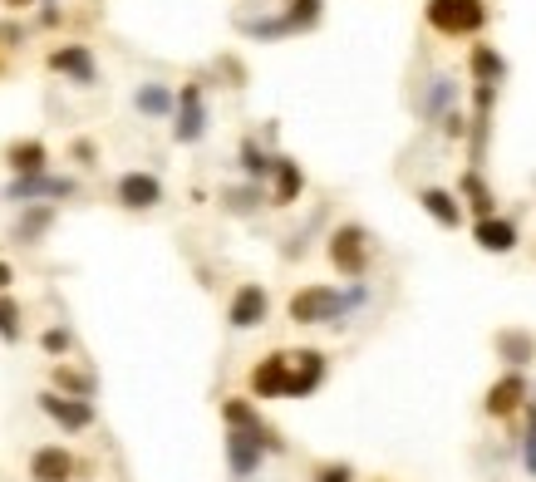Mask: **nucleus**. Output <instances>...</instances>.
Instances as JSON below:
<instances>
[{
	"label": "nucleus",
	"mask_w": 536,
	"mask_h": 482,
	"mask_svg": "<svg viewBox=\"0 0 536 482\" xmlns=\"http://www.w3.org/2000/svg\"><path fill=\"white\" fill-rule=\"evenodd\" d=\"M10 286H15V266H10V261H5V256H0V296H5V291H10Z\"/></svg>",
	"instance_id": "nucleus-36"
},
{
	"label": "nucleus",
	"mask_w": 536,
	"mask_h": 482,
	"mask_svg": "<svg viewBox=\"0 0 536 482\" xmlns=\"http://www.w3.org/2000/svg\"><path fill=\"white\" fill-rule=\"evenodd\" d=\"M79 478V458L64 443H45L30 453V482H74Z\"/></svg>",
	"instance_id": "nucleus-13"
},
{
	"label": "nucleus",
	"mask_w": 536,
	"mask_h": 482,
	"mask_svg": "<svg viewBox=\"0 0 536 482\" xmlns=\"http://www.w3.org/2000/svg\"><path fill=\"white\" fill-rule=\"evenodd\" d=\"M5 168L15 178H30V173H50V148L40 138H15L5 143Z\"/></svg>",
	"instance_id": "nucleus-14"
},
{
	"label": "nucleus",
	"mask_w": 536,
	"mask_h": 482,
	"mask_svg": "<svg viewBox=\"0 0 536 482\" xmlns=\"http://www.w3.org/2000/svg\"><path fill=\"white\" fill-rule=\"evenodd\" d=\"M320 15H325V0H291L286 5V30L296 35V30H310V25H320Z\"/></svg>",
	"instance_id": "nucleus-28"
},
{
	"label": "nucleus",
	"mask_w": 536,
	"mask_h": 482,
	"mask_svg": "<svg viewBox=\"0 0 536 482\" xmlns=\"http://www.w3.org/2000/svg\"><path fill=\"white\" fill-rule=\"evenodd\" d=\"M114 197H119L123 212H153V207L163 202V178L133 168V173H123V178L114 182Z\"/></svg>",
	"instance_id": "nucleus-8"
},
{
	"label": "nucleus",
	"mask_w": 536,
	"mask_h": 482,
	"mask_svg": "<svg viewBox=\"0 0 536 482\" xmlns=\"http://www.w3.org/2000/svg\"><path fill=\"white\" fill-rule=\"evenodd\" d=\"M369 232L359 227V222H345V227H335L330 241H325V256H330V266L345 276V281H364L369 276Z\"/></svg>",
	"instance_id": "nucleus-2"
},
{
	"label": "nucleus",
	"mask_w": 536,
	"mask_h": 482,
	"mask_svg": "<svg viewBox=\"0 0 536 482\" xmlns=\"http://www.w3.org/2000/svg\"><path fill=\"white\" fill-rule=\"evenodd\" d=\"M222 423H227V428H261V409H256V404H251V399H222Z\"/></svg>",
	"instance_id": "nucleus-27"
},
{
	"label": "nucleus",
	"mask_w": 536,
	"mask_h": 482,
	"mask_svg": "<svg viewBox=\"0 0 536 482\" xmlns=\"http://www.w3.org/2000/svg\"><path fill=\"white\" fill-rule=\"evenodd\" d=\"M286 374H291V350H271L251 364V394L256 399H286Z\"/></svg>",
	"instance_id": "nucleus-11"
},
{
	"label": "nucleus",
	"mask_w": 536,
	"mask_h": 482,
	"mask_svg": "<svg viewBox=\"0 0 536 482\" xmlns=\"http://www.w3.org/2000/svg\"><path fill=\"white\" fill-rule=\"evenodd\" d=\"M532 399V389H527V374L522 369H507L492 389H487V399H482V409L492 414V419H512L522 404Z\"/></svg>",
	"instance_id": "nucleus-12"
},
{
	"label": "nucleus",
	"mask_w": 536,
	"mask_h": 482,
	"mask_svg": "<svg viewBox=\"0 0 536 482\" xmlns=\"http://www.w3.org/2000/svg\"><path fill=\"white\" fill-rule=\"evenodd\" d=\"M0 5H5V10H30L35 0H0Z\"/></svg>",
	"instance_id": "nucleus-37"
},
{
	"label": "nucleus",
	"mask_w": 536,
	"mask_h": 482,
	"mask_svg": "<svg viewBox=\"0 0 536 482\" xmlns=\"http://www.w3.org/2000/svg\"><path fill=\"white\" fill-rule=\"evenodd\" d=\"M522 409H527V433H522V468H527V473L536 478V404L527 399Z\"/></svg>",
	"instance_id": "nucleus-31"
},
{
	"label": "nucleus",
	"mask_w": 536,
	"mask_h": 482,
	"mask_svg": "<svg viewBox=\"0 0 536 482\" xmlns=\"http://www.w3.org/2000/svg\"><path fill=\"white\" fill-rule=\"evenodd\" d=\"M50 69L69 74L74 84H99V64L89 55V45H60V50H50Z\"/></svg>",
	"instance_id": "nucleus-16"
},
{
	"label": "nucleus",
	"mask_w": 536,
	"mask_h": 482,
	"mask_svg": "<svg viewBox=\"0 0 536 482\" xmlns=\"http://www.w3.org/2000/svg\"><path fill=\"white\" fill-rule=\"evenodd\" d=\"M69 158H74L79 168H94V163H99V143H94V138H74V143H69Z\"/></svg>",
	"instance_id": "nucleus-33"
},
{
	"label": "nucleus",
	"mask_w": 536,
	"mask_h": 482,
	"mask_svg": "<svg viewBox=\"0 0 536 482\" xmlns=\"http://www.w3.org/2000/svg\"><path fill=\"white\" fill-rule=\"evenodd\" d=\"M222 202H227V212H232V217H251V212L261 207V187H256V182L232 187V192H222Z\"/></svg>",
	"instance_id": "nucleus-29"
},
{
	"label": "nucleus",
	"mask_w": 536,
	"mask_h": 482,
	"mask_svg": "<svg viewBox=\"0 0 536 482\" xmlns=\"http://www.w3.org/2000/svg\"><path fill=\"white\" fill-rule=\"evenodd\" d=\"M330 374V360L320 350H291V374H286V399H310Z\"/></svg>",
	"instance_id": "nucleus-9"
},
{
	"label": "nucleus",
	"mask_w": 536,
	"mask_h": 482,
	"mask_svg": "<svg viewBox=\"0 0 536 482\" xmlns=\"http://www.w3.org/2000/svg\"><path fill=\"white\" fill-rule=\"evenodd\" d=\"M40 350H45V355H55V360H64V355L74 350V335H69V325H50V330L40 335Z\"/></svg>",
	"instance_id": "nucleus-30"
},
{
	"label": "nucleus",
	"mask_w": 536,
	"mask_h": 482,
	"mask_svg": "<svg viewBox=\"0 0 536 482\" xmlns=\"http://www.w3.org/2000/svg\"><path fill=\"white\" fill-rule=\"evenodd\" d=\"M50 389H55V394H69V399H89V404H94L99 379H94L89 369H79V364L55 360V369H50Z\"/></svg>",
	"instance_id": "nucleus-19"
},
{
	"label": "nucleus",
	"mask_w": 536,
	"mask_h": 482,
	"mask_svg": "<svg viewBox=\"0 0 536 482\" xmlns=\"http://www.w3.org/2000/svg\"><path fill=\"white\" fill-rule=\"evenodd\" d=\"M173 104H178V94L168 84H138V94H133V109L143 119H173Z\"/></svg>",
	"instance_id": "nucleus-23"
},
{
	"label": "nucleus",
	"mask_w": 536,
	"mask_h": 482,
	"mask_svg": "<svg viewBox=\"0 0 536 482\" xmlns=\"http://www.w3.org/2000/svg\"><path fill=\"white\" fill-rule=\"evenodd\" d=\"M55 217H60L55 202H25L20 217H15V241H20V246H40L45 232L55 227Z\"/></svg>",
	"instance_id": "nucleus-15"
},
{
	"label": "nucleus",
	"mask_w": 536,
	"mask_h": 482,
	"mask_svg": "<svg viewBox=\"0 0 536 482\" xmlns=\"http://www.w3.org/2000/svg\"><path fill=\"white\" fill-rule=\"evenodd\" d=\"M207 133V104H202V84H182L178 104H173V138L178 143H202Z\"/></svg>",
	"instance_id": "nucleus-7"
},
{
	"label": "nucleus",
	"mask_w": 536,
	"mask_h": 482,
	"mask_svg": "<svg viewBox=\"0 0 536 482\" xmlns=\"http://www.w3.org/2000/svg\"><path fill=\"white\" fill-rule=\"evenodd\" d=\"M443 133H448V138H463V133H468V119H463L458 109H453V114H443Z\"/></svg>",
	"instance_id": "nucleus-35"
},
{
	"label": "nucleus",
	"mask_w": 536,
	"mask_h": 482,
	"mask_svg": "<svg viewBox=\"0 0 536 482\" xmlns=\"http://www.w3.org/2000/svg\"><path fill=\"white\" fill-rule=\"evenodd\" d=\"M237 163H241V173L251 182H261V178H271V153L256 143V138H246L241 143V153H237Z\"/></svg>",
	"instance_id": "nucleus-25"
},
{
	"label": "nucleus",
	"mask_w": 536,
	"mask_h": 482,
	"mask_svg": "<svg viewBox=\"0 0 536 482\" xmlns=\"http://www.w3.org/2000/svg\"><path fill=\"white\" fill-rule=\"evenodd\" d=\"M266 428V423H261ZM261 428H227V468H232V478L246 482L261 473V463H266V448H261Z\"/></svg>",
	"instance_id": "nucleus-5"
},
{
	"label": "nucleus",
	"mask_w": 536,
	"mask_h": 482,
	"mask_svg": "<svg viewBox=\"0 0 536 482\" xmlns=\"http://www.w3.org/2000/svg\"><path fill=\"white\" fill-rule=\"evenodd\" d=\"M271 207H296L300 202V192H305V173H300V163L296 158H271Z\"/></svg>",
	"instance_id": "nucleus-17"
},
{
	"label": "nucleus",
	"mask_w": 536,
	"mask_h": 482,
	"mask_svg": "<svg viewBox=\"0 0 536 482\" xmlns=\"http://www.w3.org/2000/svg\"><path fill=\"white\" fill-rule=\"evenodd\" d=\"M310 482H355V468H350V463H320V468L310 473Z\"/></svg>",
	"instance_id": "nucleus-32"
},
{
	"label": "nucleus",
	"mask_w": 536,
	"mask_h": 482,
	"mask_svg": "<svg viewBox=\"0 0 536 482\" xmlns=\"http://www.w3.org/2000/svg\"><path fill=\"white\" fill-rule=\"evenodd\" d=\"M74 192H79V182L55 178V173H30V178L5 182V202H15V207H25V202H64Z\"/></svg>",
	"instance_id": "nucleus-4"
},
{
	"label": "nucleus",
	"mask_w": 536,
	"mask_h": 482,
	"mask_svg": "<svg viewBox=\"0 0 536 482\" xmlns=\"http://www.w3.org/2000/svg\"><path fill=\"white\" fill-rule=\"evenodd\" d=\"M458 202H468V207H473L477 222H482V217H497V197H492V187L482 182V173H477V168H468V173H463V182H458Z\"/></svg>",
	"instance_id": "nucleus-22"
},
{
	"label": "nucleus",
	"mask_w": 536,
	"mask_h": 482,
	"mask_svg": "<svg viewBox=\"0 0 536 482\" xmlns=\"http://www.w3.org/2000/svg\"><path fill=\"white\" fill-rule=\"evenodd\" d=\"M20 335H25V310L5 291V296H0V340H5V345H20Z\"/></svg>",
	"instance_id": "nucleus-26"
},
{
	"label": "nucleus",
	"mask_w": 536,
	"mask_h": 482,
	"mask_svg": "<svg viewBox=\"0 0 536 482\" xmlns=\"http://www.w3.org/2000/svg\"><path fill=\"white\" fill-rule=\"evenodd\" d=\"M418 207L438 222V227H463V207H458V192H448V187H423L418 192Z\"/></svg>",
	"instance_id": "nucleus-21"
},
{
	"label": "nucleus",
	"mask_w": 536,
	"mask_h": 482,
	"mask_svg": "<svg viewBox=\"0 0 536 482\" xmlns=\"http://www.w3.org/2000/svg\"><path fill=\"white\" fill-rule=\"evenodd\" d=\"M266 315H271V291L261 281H241L232 291V305H227V325L232 330H256V325H266Z\"/></svg>",
	"instance_id": "nucleus-6"
},
{
	"label": "nucleus",
	"mask_w": 536,
	"mask_h": 482,
	"mask_svg": "<svg viewBox=\"0 0 536 482\" xmlns=\"http://www.w3.org/2000/svg\"><path fill=\"white\" fill-rule=\"evenodd\" d=\"M423 15H428V25L438 35H477L487 25V5L482 0H428Z\"/></svg>",
	"instance_id": "nucleus-3"
},
{
	"label": "nucleus",
	"mask_w": 536,
	"mask_h": 482,
	"mask_svg": "<svg viewBox=\"0 0 536 482\" xmlns=\"http://www.w3.org/2000/svg\"><path fill=\"white\" fill-rule=\"evenodd\" d=\"M448 104V79H433V94H428V114H438Z\"/></svg>",
	"instance_id": "nucleus-34"
},
{
	"label": "nucleus",
	"mask_w": 536,
	"mask_h": 482,
	"mask_svg": "<svg viewBox=\"0 0 536 482\" xmlns=\"http://www.w3.org/2000/svg\"><path fill=\"white\" fill-rule=\"evenodd\" d=\"M468 69H473L477 84H497L507 64H502V55H497L492 45H473V60H468Z\"/></svg>",
	"instance_id": "nucleus-24"
},
{
	"label": "nucleus",
	"mask_w": 536,
	"mask_h": 482,
	"mask_svg": "<svg viewBox=\"0 0 536 482\" xmlns=\"http://www.w3.org/2000/svg\"><path fill=\"white\" fill-rule=\"evenodd\" d=\"M492 350H497L502 360L512 364V369H527V364L536 360V340H532V330H517V325L497 330V335H492Z\"/></svg>",
	"instance_id": "nucleus-20"
},
{
	"label": "nucleus",
	"mask_w": 536,
	"mask_h": 482,
	"mask_svg": "<svg viewBox=\"0 0 536 482\" xmlns=\"http://www.w3.org/2000/svg\"><path fill=\"white\" fill-rule=\"evenodd\" d=\"M355 301H359V286L345 296L340 286L315 281V286H300L296 296L286 301V315H291L296 325H340V320L350 315V305Z\"/></svg>",
	"instance_id": "nucleus-1"
},
{
	"label": "nucleus",
	"mask_w": 536,
	"mask_h": 482,
	"mask_svg": "<svg viewBox=\"0 0 536 482\" xmlns=\"http://www.w3.org/2000/svg\"><path fill=\"white\" fill-rule=\"evenodd\" d=\"M473 241L482 251H492V256H512L522 232H517V222H507V217H482L473 227Z\"/></svg>",
	"instance_id": "nucleus-18"
},
{
	"label": "nucleus",
	"mask_w": 536,
	"mask_h": 482,
	"mask_svg": "<svg viewBox=\"0 0 536 482\" xmlns=\"http://www.w3.org/2000/svg\"><path fill=\"white\" fill-rule=\"evenodd\" d=\"M35 404H40V414H45V419L60 423L64 433H84V428H94V404H89V399H69V394L45 389Z\"/></svg>",
	"instance_id": "nucleus-10"
}]
</instances>
